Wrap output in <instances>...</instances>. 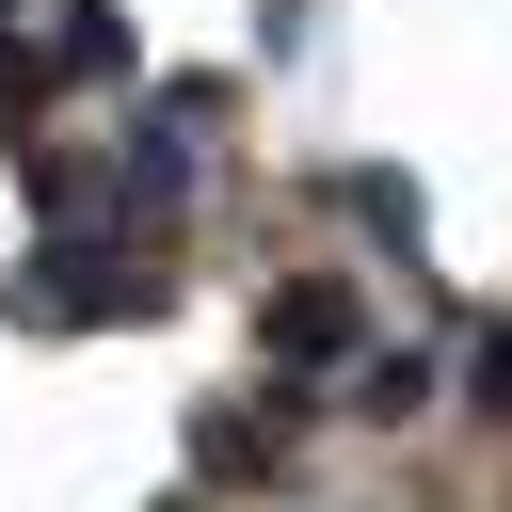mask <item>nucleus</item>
<instances>
[{
	"mask_svg": "<svg viewBox=\"0 0 512 512\" xmlns=\"http://www.w3.org/2000/svg\"><path fill=\"white\" fill-rule=\"evenodd\" d=\"M48 64H64V80H96V64H128V32H112V16H96V0H80V16H64V32H48Z\"/></svg>",
	"mask_w": 512,
	"mask_h": 512,
	"instance_id": "obj_3",
	"label": "nucleus"
},
{
	"mask_svg": "<svg viewBox=\"0 0 512 512\" xmlns=\"http://www.w3.org/2000/svg\"><path fill=\"white\" fill-rule=\"evenodd\" d=\"M464 384H480V400L512 416V336H480V368H464Z\"/></svg>",
	"mask_w": 512,
	"mask_h": 512,
	"instance_id": "obj_4",
	"label": "nucleus"
},
{
	"mask_svg": "<svg viewBox=\"0 0 512 512\" xmlns=\"http://www.w3.org/2000/svg\"><path fill=\"white\" fill-rule=\"evenodd\" d=\"M352 336H368V304H352L336 272H288V288L256 304V352H272V368H336Z\"/></svg>",
	"mask_w": 512,
	"mask_h": 512,
	"instance_id": "obj_2",
	"label": "nucleus"
},
{
	"mask_svg": "<svg viewBox=\"0 0 512 512\" xmlns=\"http://www.w3.org/2000/svg\"><path fill=\"white\" fill-rule=\"evenodd\" d=\"M160 304V256H32L16 272V320H144Z\"/></svg>",
	"mask_w": 512,
	"mask_h": 512,
	"instance_id": "obj_1",
	"label": "nucleus"
}]
</instances>
